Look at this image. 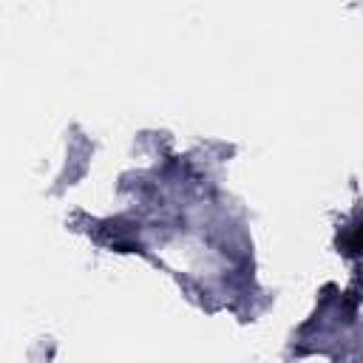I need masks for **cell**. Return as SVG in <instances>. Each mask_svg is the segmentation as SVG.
<instances>
[{
	"label": "cell",
	"mask_w": 363,
	"mask_h": 363,
	"mask_svg": "<svg viewBox=\"0 0 363 363\" xmlns=\"http://www.w3.org/2000/svg\"><path fill=\"white\" fill-rule=\"evenodd\" d=\"M346 247H349V252H363V224L354 227V233L346 238Z\"/></svg>",
	"instance_id": "obj_1"
}]
</instances>
